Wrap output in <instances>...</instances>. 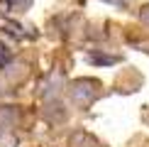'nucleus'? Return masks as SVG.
I'll use <instances>...</instances> for the list:
<instances>
[{"label": "nucleus", "instance_id": "nucleus-1", "mask_svg": "<svg viewBox=\"0 0 149 147\" xmlns=\"http://www.w3.org/2000/svg\"><path fill=\"white\" fill-rule=\"evenodd\" d=\"M73 98H76V101H81V98H86V101H88L91 98V91H88V83H76L73 86Z\"/></svg>", "mask_w": 149, "mask_h": 147}, {"label": "nucleus", "instance_id": "nucleus-2", "mask_svg": "<svg viewBox=\"0 0 149 147\" xmlns=\"http://www.w3.org/2000/svg\"><path fill=\"white\" fill-rule=\"evenodd\" d=\"M10 49H8V44H3V42H0V69H5V66H8V61H10Z\"/></svg>", "mask_w": 149, "mask_h": 147}, {"label": "nucleus", "instance_id": "nucleus-3", "mask_svg": "<svg viewBox=\"0 0 149 147\" xmlns=\"http://www.w3.org/2000/svg\"><path fill=\"white\" fill-rule=\"evenodd\" d=\"M93 61H98V64H113L115 57H91Z\"/></svg>", "mask_w": 149, "mask_h": 147}, {"label": "nucleus", "instance_id": "nucleus-4", "mask_svg": "<svg viewBox=\"0 0 149 147\" xmlns=\"http://www.w3.org/2000/svg\"><path fill=\"white\" fill-rule=\"evenodd\" d=\"M24 3H29V0H8L10 8H12V5H24Z\"/></svg>", "mask_w": 149, "mask_h": 147}, {"label": "nucleus", "instance_id": "nucleus-5", "mask_svg": "<svg viewBox=\"0 0 149 147\" xmlns=\"http://www.w3.org/2000/svg\"><path fill=\"white\" fill-rule=\"evenodd\" d=\"M142 20H147V22H149V12H142Z\"/></svg>", "mask_w": 149, "mask_h": 147}, {"label": "nucleus", "instance_id": "nucleus-6", "mask_svg": "<svg viewBox=\"0 0 149 147\" xmlns=\"http://www.w3.org/2000/svg\"><path fill=\"white\" fill-rule=\"evenodd\" d=\"M110 3H120V0H110Z\"/></svg>", "mask_w": 149, "mask_h": 147}]
</instances>
